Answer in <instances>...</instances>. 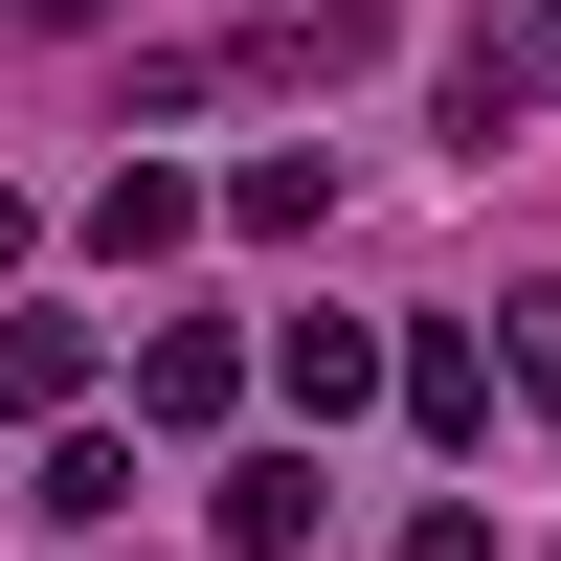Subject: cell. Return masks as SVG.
Here are the masks:
<instances>
[{"label":"cell","mask_w":561,"mask_h":561,"mask_svg":"<svg viewBox=\"0 0 561 561\" xmlns=\"http://www.w3.org/2000/svg\"><path fill=\"white\" fill-rule=\"evenodd\" d=\"M539 90H561V0H472V23H449V135L494 158Z\"/></svg>","instance_id":"1"},{"label":"cell","mask_w":561,"mask_h":561,"mask_svg":"<svg viewBox=\"0 0 561 561\" xmlns=\"http://www.w3.org/2000/svg\"><path fill=\"white\" fill-rule=\"evenodd\" d=\"M314 517H337V494H314V449H225V472H203V539H225V561H293Z\"/></svg>","instance_id":"2"},{"label":"cell","mask_w":561,"mask_h":561,"mask_svg":"<svg viewBox=\"0 0 561 561\" xmlns=\"http://www.w3.org/2000/svg\"><path fill=\"white\" fill-rule=\"evenodd\" d=\"M225 404H248V359H225L203 314H180V337H135V427H180V449H203Z\"/></svg>","instance_id":"3"},{"label":"cell","mask_w":561,"mask_h":561,"mask_svg":"<svg viewBox=\"0 0 561 561\" xmlns=\"http://www.w3.org/2000/svg\"><path fill=\"white\" fill-rule=\"evenodd\" d=\"M203 225H225L203 180H180V158H135L113 203H90V270H158V248H203Z\"/></svg>","instance_id":"4"},{"label":"cell","mask_w":561,"mask_h":561,"mask_svg":"<svg viewBox=\"0 0 561 561\" xmlns=\"http://www.w3.org/2000/svg\"><path fill=\"white\" fill-rule=\"evenodd\" d=\"M90 404V314H0V427H68Z\"/></svg>","instance_id":"5"},{"label":"cell","mask_w":561,"mask_h":561,"mask_svg":"<svg viewBox=\"0 0 561 561\" xmlns=\"http://www.w3.org/2000/svg\"><path fill=\"white\" fill-rule=\"evenodd\" d=\"M270 382H293V404H314V427H337V404H382V382H404V359H382V337H359V314H293V337H270Z\"/></svg>","instance_id":"6"},{"label":"cell","mask_w":561,"mask_h":561,"mask_svg":"<svg viewBox=\"0 0 561 561\" xmlns=\"http://www.w3.org/2000/svg\"><path fill=\"white\" fill-rule=\"evenodd\" d=\"M404 427L472 449V427H494V337H404Z\"/></svg>","instance_id":"7"},{"label":"cell","mask_w":561,"mask_h":561,"mask_svg":"<svg viewBox=\"0 0 561 561\" xmlns=\"http://www.w3.org/2000/svg\"><path fill=\"white\" fill-rule=\"evenodd\" d=\"M314 203H337V158H248V180H225V225H248V248H293Z\"/></svg>","instance_id":"8"},{"label":"cell","mask_w":561,"mask_h":561,"mask_svg":"<svg viewBox=\"0 0 561 561\" xmlns=\"http://www.w3.org/2000/svg\"><path fill=\"white\" fill-rule=\"evenodd\" d=\"M382 561H494V517H472V494H427V517H404Z\"/></svg>","instance_id":"9"},{"label":"cell","mask_w":561,"mask_h":561,"mask_svg":"<svg viewBox=\"0 0 561 561\" xmlns=\"http://www.w3.org/2000/svg\"><path fill=\"white\" fill-rule=\"evenodd\" d=\"M517 382H539V404H561V293H517Z\"/></svg>","instance_id":"10"},{"label":"cell","mask_w":561,"mask_h":561,"mask_svg":"<svg viewBox=\"0 0 561 561\" xmlns=\"http://www.w3.org/2000/svg\"><path fill=\"white\" fill-rule=\"evenodd\" d=\"M0 23H113V0H0Z\"/></svg>","instance_id":"11"}]
</instances>
